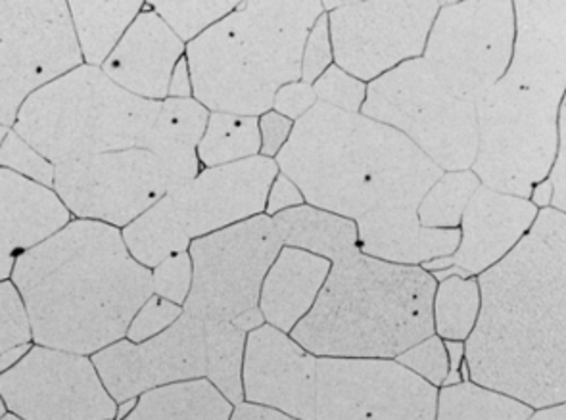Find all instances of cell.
Wrapping results in <instances>:
<instances>
[{"label":"cell","mask_w":566,"mask_h":420,"mask_svg":"<svg viewBox=\"0 0 566 420\" xmlns=\"http://www.w3.org/2000/svg\"><path fill=\"white\" fill-rule=\"evenodd\" d=\"M480 313L467 377L532 409L566 401V213L539 210L528 234L476 276Z\"/></svg>","instance_id":"6da1fadb"},{"label":"cell","mask_w":566,"mask_h":420,"mask_svg":"<svg viewBox=\"0 0 566 420\" xmlns=\"http://www.w3.org/2000/svg\"><path fill=\"white\" fill-rule=\"evenodd\" d=\"M10 281L30 317L33 344L93 357L124 340L153 296V271L125 246L122 231L72 219L15 261Z\"/></svg>","instance_id":"7a4b0ae2"},{"label":"cell","mask_w":566,"mask_h":420,"mask_svg":"<svg viewBox=\"0 0 566 420\" xmlns=\"http://www.w3.org/2000/svg\"><path fill=\"white\" fill-rule=\"evenodd\" d=\"M507 72L476 104L472 174L488 189L526 198L544 181L559 146L566 91L565 0H518Z\"/></svg>","instance_id":"3957f363"},{"label":"cell","mask_w":566,"mask_h":420,"mask_svg":"<svg viewBox=\"0 0 566 420\" xmlns=\"http://www.w3.org/2000/svg\"><path fill=\"white\" fill-rule=\"evenodd\" d=\"M275 164L305 203L352 221L417 208L443 174L398 130L321 102L294 124Z\"/></svg>","instance_id":"277c9868"},{"label":"cell","mask_w":566,"mask_h":420,"mask_svg":"<svg viewBox=\"0 0 566 420\" xmlns=\"http://www.w3.org/2000/svg\"><path fill=\"white\" fill-rule=\"evenodd\" d=\"M429 271L357 254L333 263L291 336L315 357L396 359L434 334Z\"/></svg>","instance_id":"5b68a950"},{"label":"cell","mask_w":566,"mask_h":420,"mask_svg":"<svg viewBox=\"0 0 566 420\" xmlns=\"http://www.w3.org/2000/svg\"><path fill=\"white\" fill-rule=\"evenodd\" d=\"M319 0H248L185 49L192 98L210 112L260 117L302 80V51Z\"/></svg>","instance_id":"8992f818"},{"label":"cell","mask_w":566,"mask_h":420,"mask_svg":"<svg viewBox=\"0 0 566 420\" xmlns=\"http://www.w3.org/2000/svg\"><path fill=\"white\" fill-rule=\"evenodd\" d=\"M160 106L117 87L101 67L81 64L31 95L12 130L62 166L140 148Z\"/></svg>","instance_id":"52a82bcc"},{"label":"cell","mask_w":566,"mask_h":420,"mask_svg":"<svg viewBox=\"0 0 566 420\" xmlns=\"http://www.w3.org/2000/svg\"><path fill=\"white\" fill-rule=\"evenodd\" d=\"M361 114L398 130L442 171H465L474 164L476 106L448 93L422 59L369 83Z\"/></svg>","instance_id":"ba28073f"},{"label":"cell","mask_w":566,"mask_h":420,"mask_svg":"<svg viewBox=\"0 0 566 420\" xmlns=\"http://www.w3.org/2000/svg\"><path fill=\"white\" fill-rule=\"evenodd\" d=\"M513 49V0L442 2L422 60L448 93L476 106L507 72Z\"/></svg>","instance_id":"9c48e42d"},{"label":"cell","mask_w":566,"mask_h":420,"mask_svg":"<svg viewBox=\"0 0 566 420\" xmlns=\"http://www.w3.org/2000/svg\"><path fill=\"white\" fill-rule=\"evenodd\" d=\"M283 242L262 213L190 242L192 288L182 312L200 321L233 323L260 307L263 281Z\"/></svg>","instance_id":"30bf717a"},{"label":"cell","mask_w":566,"mask_h":420,"mask_svg":"<svg viewBox=\"0 0 566 420\" xmlns=\"http://www.w3.org/2000/svg\"><path fill=\"white\" fill-rule=\"evenodd\" d=\"M81 64L67 2L0 0V125L12 129L31 95Z\"/></svg>","instance_id":"8fae6325"},{"label":"cell","mask_w":566,"mask_h":420,"mask_svg":"<svg viewBox=\"0 0 566 420\" xmlns=\"http://www.w3.org/2000/svg\"><path fill=\"white\" fill-rule=\"evenodd\" d=\"M438 0L342 2L328 12L334 64L364 83L422 59Z\"/></svg>","instance_id":"7c38bea8"},{"label":"cell","mask_w":566,"mask_h":420,"mask_svg":"<svg viewBox=\"0 0 566 420\" xmlns=\"http://www.w3.org/2000/svg\"><path fill=\"white\" fill-rule=\"evenodd\" d=\"M73 219L125 229L171 192L161 161L145 148L56 166L54 185Z\"/></svg>","instance_id":"4fadbf2b"},{"label":"cell","mask_w":566,"mask_h":420,"mask_svg":"<svg viewBox=\"0 0 566 420\" xmlns=\"http://www.w3.org/2000/svg\"><path fill=\"white\" fill-rule=\"evenodd\" d=\"M436 398L396 359H317L315 420H434Z\"/></svg>","instance_id":"5bb4252c"},{"label":"cell","mask_w":566,"mask_h":420,"mask_svg":"<svg viewBox=\"0 0 566 420\" xmlns=\"http://www.w3.org/2000/svg\"><path fill=\"white\" fill-rule=\"evenodd\" d=\"M0 398L22 420H116L117 403L88 356L33 344L0 375Z\"/></svg>","instance_id":"9a60e30c"},{"label":"cell","mask_w":566,"mask_h":420,"mask_svg":"<svg viewBox=\"0 0 566 420\" xmlns=\"http://www.w3.org/2000/svg\"><path fill=\"white\" fill-rule=\"evenodd\" d=\"M91 359L119 406L161 386L208 377L206 325L182 313L181 319L150 340L135 344L124 338Z\"/></svg>","instance_id":"2e32d148"},{"label":"cell","mask_w":566,"mask_h":420,"mask_svg":"<svg viewBox=\"0 0 566 420\" xmlns=\"http://www.w3.org/2000/svg\"><path fill=\"white\" fill-rule=\"evenodd\" d=\"M276 175L275 160L263 156L229 166L202 167L192 181L167 198L187 237L200 239L265 213Z\"/></svg>","instance_id":"e0dca14e"},{"label":"cell","mask_w":566,"mask_h":420,"mask_svg":"<svg viewBox=\"0 0 566 420\" xmlns=\"http://www.w3.org/2000/svg\"><path fill=\"white\" fill-rule=\"evenodd\" d=\"M317 359L291 334L263 325L247 336L242 393L247 403L292 419L315 420Z\"/></svg>","instance_id":"ac0fdd59"},{"label":"cell","mask_w":566,"mask_h":420,"mask_svg":"<svg viewBox=\"0 0 566 420\" xmlns=\"http://www.w3.org/2000/svg\"><path fill=\"white\" fill-rule=\"evenodd\" d=\"M536 206L518 196L480 187L459 223V244L450 258L422 265L434 273L448 269L450 275L479 276L500 263L528 234L536 221Z\"/></svg>","instance_id":"d6986e66"},{"label":"cell","mask_w":566,"mask_h":420,"mask_svg":"<svg viewBox=\"0 0 566 420\" xmlns=\"http://www.w3.org/2000/svg\"><path fill=\"white\" fill-rule=\"evenodd\" d=\"M185 49L181 39L153 8H143L101 70L127 93L145 101L164 102Z\"/></svg>","instance_id":"ffe728a7"},{"label":"cell","mask_w":566,"mask_h":420,"mask_svg":"<svg viewBox=\"0 0 566 420\" xmlns=\"http://www.w3.org/2000/svg\"><path fill=\"white\" fill-rule=\"evenodd\" d=\"M72 219L54 190L0 167V283L10 281L15 261Z\"/></svg>","instance_id":"44dd1931"},{"label":"cell","mask_w":566,"mask_h":420,"mask_svg":"<svg viewBox=\"0 0 566 420\" xmlns=\"http://www.w3.org/2000/svg\"><path fill=\"white\" fill-rule=\"evenodd\" d=\"M356 225L361 254L398 265L422 267L450 258L459 244V229L422 227L417 208L370 211Z\"/></svg>","instance_id":"7402d4cb"},{"label":"cell","mask_w":566,"mask_h":420,"mask_svg":"<svg viewBox=\"0 0 566 420\" xmlns=\"http://www.w3.org/2000/svg\"><path fill=\"white\" fill-rule=\"evenodd\" d=\"M331 267V261L283 246L263 281L260 312L265 325L291 334L312 312Z\"/></svg>","instance_id":"603a6c76"},{"label":"cell","mask_w":566,"mask_h":420,"mask_svg":"<svg viewBox=\"0 0 566 420\" xmlns=\"http://www.w3.org/2000/svg\"><path fill=\"white\" fill-rule=\"evenodd\" d=\"M210 109L195 98H166L160 114L140 148L153 153L166 167L171 192L185 187L200 174L198 145L208 125Z\"/></svg>","instance_id":"cb8c5ba5"},{"label":"cell","mask_w":566,"mask_h":420,"mask_svg":"<svg viewBox=\"0 0 566 420\" xmlns=\"http://www.w3.org/2000/svg\"><path fill=\"white\" fill-rule=\"evenodd\" d=\"M273 219L283 246L296 248L331 263L349 260L359 252L356 221L310 203L276 213Z\"/></svg>","instance_id":"d4e9b609"},{"label":"cell","mask_w":566,"mask_h":420,"mask_svg":"<svg viewBox=\"0 0 566 420\" xmlns=\"http://www.w3.org/2000/svg\"><path fill=\"white\" fill-rule=\"evenodd\" d=\"M145 2H67L73 35L80 46L83 64L102 67L135 22Z\"/></svg>","instance_id":"484cf974"},{"label":"cell","mask_w":566,"mask_h":420,"mask_svg":"<svg viewBox=\"0 0 566 420\" xmlns=\"http://www.w3.org/2000/svg\"><path fill=\"white\" fill-rule=\"evenodd\" d=\"M233 409L216 386L200 378L146 391L122 420H229Z\"/></svg>","instance_id":"4316f807"},{"label":"cell","mask_w":566,"mask_h":420,"mask_svg":"<svg viewBox=\"0 0 566 420\" xmlns=\"http://www.w3.org/2000/svg\"><path fill=\"white\" fill-rule=\"evenodd\" d=\"M122 237L129 254L150 271L169 255L189 252L192 242L175 216L167 196L122 229Z\"/></svg>","instance_id":"83f0119b"},{"label":"cell","mask_w":566,"mask_h":420,"mask_svg":"<svg viewBox=\"0 0 566 420\" xmlns=\"http://www.w3.org/2000/svg\"><path fill=\"white\" fill-rule=\"evenodd\" d=\"M532 411L518 399L463 380L438 388L434 420H526Z\"/></svg>","instance_id":"f1b7e54d"},{"label":"cell","mask_w":566,"mask_h":420,"mask_svg":"<svg viewBox=\"0 0 566 420\" xmlns=\"http://www.w3.org/2000/svg\"><path fill=\"white\" fill-rule=\"evenodd\" d=\"M260 150L262 140L258 117L210 112L202 140L198 145L200 166H229L255 158L260 156Z\"/></svg>","instance_id":"f546056e"},{"label":"cell","mask_w":566,"mask_h":420,"mask_svg":"<svg viewBox=\"0 0 566 420\" xmlns=\"http://www.w3.org/2000/svg\"><path fill=\"white\" fill-rule=\"evenodd\" d=\"M480 313L476 276L451 275L436 283L432 297L434 334L443 342H467Z\"/></svg>","instance_id":"4dcf8cb0"},{"label":"cell","mask_w":566,"mask_h":420,"mask_svg":"<svg viewBox=\"0 0 566 420\" xmlns=\"http://www.w3.org/2000/svg\"><path fill=\"white\" fill-rule=\"evenodd\" d=\"M206 346H208V377L206 380L218 388L219 393L231 403L244 401L242 393V363L247 348V333L233 323L203 321Z\"/></svg>","instance_id":"1f68e13d"},{"label":"cell","mask_w":566,"mask_h":420,"mask_svg":"<svg viewBox=\"0 0 566 420\" xmlns=\"http://www.w3.org/2000/svg\"><path fill=\"white\" fill-rule=\"evenodd\" d=\"M482 187L471 169L443 171L417 206V218L429 229H459L472 195Z\"/></svg>","instance_id":"d6a6232c"},{"label":"cell","mask_w":566,"mask_h":420,"mask_svg":"<svg viewBox=\"0 0 566 420\" xmlns=\"http://www.w3.org/2000/svg\"><path fill=\"white\" fill-rule=\"evenodd\" d=\"M239 7L237 0H210V2H174V0H156L150 4L154 12L160 15L167 28L181 39L185 46L197 36L221 22Z\"/></svg>","instance_id":"836d02e7"},{"label":"cell","mask_w":566,"mask_h":420,"mask_svg":"<svg viewBox=\"0 0 566 420\" xmlns=\"http://www.w3.org/2000/svg\"><path fill=\"white\" fill-rule=\"evenodd\" d=\"M0 167L36 185H43L46 189H52L54 185L56 166L46 160L43 154L36 153L35 148L14 130H10L4 143L0 145Z\"/></svg>","instance_id":"e575fe53"},{"label":"cell","mask_w":566,"mask_h":420,"mask_svg":"<svg viewBox=\"0 0 566 420\" xmlns=\"http://www.w3.org/2000/svg\"><path fill=\"white\" fill-rule=\"evenodd\" d=\"M313 91L317 102L325 106L340 109L346 114H361L367 96V83L356 80L354 75L333 64L313 83Z\"/></svg>","instance_id":"d590c367"},{"label":"cell","mask_w":566,"mask_h":420,"mask_svg":"<svg viewBox=\"0 0 566 420\" xmlns=\"http://www.w3.org/2000/svg\"><path fill=\"white\" fill-rule=\"evenodd\" d=\"M33 344L30 317L12 281L0 283V356L8 349Z\"/></svg>","instance_id":"8d00e7d4"},{"label":"cell","mask_w":566,"mask_h":420,"mask_svg":"<svg viewBox=\"0 0 566 420\" xmlns=\"http://www.w3.org/2000/svg\"><path fill=\"white\" fill-rule=\"evenodd\" d=\"M396 361L434 388H442L450 370L446 344L436 334L406 349L401 356L396 357Z\"/></svg>","instance_id":"74e56055"},{"label":"cell","mask_w":566,"mask_h":420,"mask_svg":"<svg viewBox=\"0 0 566 420\" xmlns=\"http://www.w3.org/2000/svg\"><path fill=\"white\" fill-rule=\"evenodd\" d=\"M192 288V260L189 252L169 255L153 269V294L171 304L185 305Z\"/></svg>","instance_id":"f35d334b"},{"label":"cell","mask_w":566,"mask_h":420,"mask_svg":"<svg viewBox=\"0 0 566 420\" xmlns=\"http://www.w3.org/2000/svg\"><path fill=\"white\" fill-rule=\"evenodd\" d=\"M181 305L171 304L160 296H150L146 300L145 304L138 307L135 313L125 338L135 344L140 342L150 340L154 336L167 330L169 326L175 325L177 321L181 319L182 315Z\"/></svg>","instance_id":"ab89813d"},{"label":"cell","mask_w":566,"mask_h":420,"mask_svg":"<svg viewBox=\"0 0 566 420\" xmlns=\"http://www.w3.org/2000/svg\"><path fill=\"white\" fill-rule=\"evenodd\" d=\"M334 64L333 41L328 30V14H323L315 20L312 30L305 39L302 51V80L307 85H313L323 73Z\"/></svg>","instance_id":"60d3db41"},{"label":"cell","mask_w":566,"mask_h":420,"mask_svg":"<svg viewBox=\"0 0 566 420\" xmlns=\"http://www.w3.org/2000/svg\"><path fill=\"white\" fill-rule=\"evenodd\" d=\"M315 104H317V96L313 85H307L304 81H294L276 91L271 109L279 116L291 119L292 124H296L305 114L312 112Z\"/></svg>","instance_id":"b9f144b4"},{"label":"cell","mask_w":566,"mask_h":420,"mask_svg":"<svg viewBox=\"0 0 566 420\" xmlns=\"http://www.w3.org/2000/svg\"><path fill=\"white\" fill-rule=\"evenodd\" d=\"M258 127H260V140H262L260 156L275 160L284 145L289 143L294 124L291 119L279 116L276 112L269 109L268 114L258 117Z\"/></svg>","instance_id":"7bdbcfd3"},{"label":"cell","mask_w":566,"mask_h":420,"mask_svg":"<svg viewBox=\"0 0 566 420\" xmlns=\"http://www.w3.org/2000/svg\"><path fill=\"white\" fill-rule=\"evenodd\" d=\"M566 117L565 108L560 109L559 117V146H557V154L553 160L552 169L547 174V181L552 185L553 198L552 210L566 213Z\"/></svg>","instance_id":"ee69618b"},{"label":"cell","mask_w":566,"mask_h":420,"mask_svg":"<svg viewBox=\"0 0 566 420\" xmlns=\"http://www.w3.org/2000/svg\"><path fill=\"white\" fill-rule=\"evenodd\" d=\"M304 196H302L298 187H296V182L291 181L286 175L279 171L275 181L271 182V189H269L265 216L275 218L276 213L298 208V206H304Z\"/></svg>","instance_id":"f6af8a7d"},{"label":"cell","mask_w":566,"mask_h":420,"mask_svg":"<svg viewBox=\"0 0 566 420\" xmlns=\"http://www.w3.org/2000/svg\"><path fill=\"white\" fill-rule=\"evenodd\" d=\"M446 351H448V377L443 386L459 385L463 380H469L465 369V342H443Z\"/></svg>","instance_id":"bcb514c9"},{"label":"cell","mask_w":566,"mask_h":420,"mask_svg":"<svg viewBox=\"0 0 566 420\" xmlns=\"http://www.w3.org/2000/svg\"><path fill=\"white\" fill-rule=\"evenodd\" d=\"M167 98H192V80H190L189 62L185 56L179 60V64L175 65Z\"/></svg>","instance_id":"7dc6e473"},{"label":"cell","mask_w":566,"mask_h":420,"mask_svg":"<svg viewBox=\"0 0 566 420\" xmlns=\"http://www.w3.org/2000/svg\"><path fill=\"white\" fill-rule=\"evenodd\" d=\"M229 420H298L292 419L289 414L279 413L268 407L254 406L242 401L239 406H234L233 413Z\"/></svg>","instance_id":"c3c4849f"},{"label":"cell","mask_w":566,"mask_h":420,"mask_svg":"<svg viewBox=\"0 0 566 420\" xmlns=\"http://www.w3.org/2000/svg\"><path fill=\"white\" fill-rule=\"evenodd\" d=\"M552 185H549L547 179L534 185V189H532L531 196H528V200L536 206L537 210H547L552 206Z\"/></svg>","instance_id":"681fc988"},{"label":"cell","mask_w":566,"mask_h":420,"mask_svg":"<svg viewBox=\"0 0 566 420\" xmlns=\"http://www.w3.org/2000/svg\"><path fill=\"white\" fill-rule=\"evenodd\" d=\"M233 325L240 328L242 333L250 334L252 330H255V328L265 325V319H263L260 307H255V309H250V312L244 313V315H240L239 319L233 321Z\"/></svg>","instance_id":"f907efd6"},{"label":"cell","mask_w":566,"mask_h":420,"mask_svg":"<svg viewBox=\"0 0 566 420\" xmlns=\"http://www.w3.org/2000/svg\"><path fill=\"white\" fill-rule=\"evenodd\" d=\"M33 344H25V346H18V348L8 349L0 356V375L7 370L14 369L18 363L22 361L23 357L28 356Z\"/></svg>","instance_id":"816d5d0a"},{"label":"cell","mask_w":566,"mask_h":420,"mask_svg":"<svg viewBox=\"0 0 566 420\" xmlns=\"http://www.w3.org/2000/svg\"><path fill=\"white\" fill-rule=\"evenodd\" d=\"M526 420H566V406L542 407V409H534L531 417Z\"/></svg>","instance_id":"f5cc1de1"},{"label":"cell","mask_w":566,"mask_h":420,"mask_svg":"<svg viewBox=\"0 0 566 420\" xmlns=\"http://www.w3.org/2000/svg\"><path fill=\"white\" fill-rule=\"evenodd\" d=\"M10 127H4V125H0V145L4 143V138H7L8 133H10Z\"/></svg>","instance_id":"db71d44e"},{"label":"cell","mask_w":566,"mask_h":420,"mask_svg":"<svg viewBox=\"0 0 566 420\" xmlns=\"http://www.w3.org/2000/svg\"><path fill=\"white\" fill-rule=\"evenodd\" d=\"M8 414L7 403H4V399L0 398V420L4 419Z\"/></svg>","instance_id":"11a10c76"},{"label":"cell","mask_w":566,"mask_h":420,"mask_svg":"<svg viewBox=\"0 0 566 420\" xmlns=\"http://www.w3.org/2000/svg\"><path fill=\"white\" fill-rule=\"evenodd\" d=\"M2 420H22V419H18V417H14V414L8 413L7 417H4V419H2Z\"/></svg>","instance_id":"9f6ffc18"}]
</instances>
